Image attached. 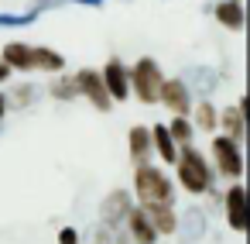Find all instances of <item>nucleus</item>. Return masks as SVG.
I'll list each match as a JSON object with an SVG mask.
<instances>
[{
	"label": "nucleus",
	"instance_id": "obj_1",
	"mask_svg": "<svg viewBox=\"0 0 250 244\" xmlns=\"http://www.w3.org/2000/svg\"><path fill=\"white\" fill-rule=\"evenodd\" d=\"M134 186H137V196L144 199V206H151V203H168L171 206V182H168L165 172H158L151 165H137Z\"/></svg>",
	"mask_w": 250,
	"mask_h": 244
},
{
	"label": "nucleus",
	"instance_id": "obj_2",
	"mask_svg": "<svg viewBox=\"0 0 250 244\" xmlns=\"http://www.w3.org/2000/svg\"><path fill=\"white\" fill-rule=\"evenodd\" d=\"M175 162H178V182L188 193H206L209 189V165L202 162V155L195 148H182Z\"/></svg>",
	"mask_w": 250,
	"mask_h": 244
},
{
	"label": "nucleus",
	"instance_id": "obj_3",
	"mask_svg": "<svg viewBox=\"0 0 250 244\" xmlns=\"http://www.w3.org/2000/svg\"><path fill=\"white\" fill-rule=\"evenodd\" d=\"M127 83L134 86V93L141 97V103H154L158 100V90H161V69L154 59H141L130 73H127Z\"/></svg>",
	"mask_w": 250,
	"mask_h": 244
},
{
	"label": "nucleus",
	"instance_id": "obj_4",
	"mask_svg": "<svg viewBox=\"0 0 250 244\" xmlns=\"http://www.w3.org/2000/svg\"><path fill=\"white\" fill-rule=\"evenodd\" d=\"M182 83H185L188 97L195 93V97L206 100L209 93H216V86H219V73H216L212 66H192V69L182 73Z\"/></svg>",
	"mask_w": 250,
	"mask_h": 244
},
{
	"label": "nucleus",
	"instance_id": "obj_5",
	"mask_svg": "<svg viewBox=\"0 0 250 244\" xmlns=\"http://www.w3.org/2000/svg\"><path fill=\"white\" fill-rule=\"evenodd\" d=\"M212 155H216V165H219L223 175H229V179H240V175H243V155H240L236 141L216 138V141H212Z\"/></svg>",
	"mask_w": 250,
	"mask_h": 244
},
{
	"label": "nucleus",
	"instance_id": "obj_6",
	"mask_svg": "<svg viewBox=\"0 0 250 244\" xmlns=\"http://www.w3.org/2000/svg\"><path fill=\"white\" fill-rule=\"evenodd\" d=\"M76 86H79V93H86L89 100H93V107L96 110H110V93H106V86H103V79H100V73H93V69H79V76H76Z\"/></svg>",
	"mask_w": 250,
	"mask_h": 244
},
{
	"label": "nucleus",
	"instance_id": "obj_7",
	"mask_svg": "<svg viewBox=\"0 0 250 244\" xmlns=\"http://www.w3.org/2000/svg\"><path fill=\"white\" fill-rule=\"evenodd\" d=\"M134 206H130V196L124 193V189H117V193H110L103 203H100V217H103V227L110 230V227H120L124 220H127V213H130Z\"/></svg>",
	"mask_w": 250,
	"mask_h": 244
},
{
	"label": "nucleus",
	"instance_id": "obj_8",
	"mask_svg": "<svg viewBox=\"0 0 250 244\" xmlns=\"http://www.w3.org/2000/svg\"><path fill=\"white\" fill-rule=\"evenodd\" d=\"M100 79H103V86H106L110 100H124V97L130 93V83H127V69H124V62H120V59H110Z\"/></svg>",
	"mask_w": 250,
	"mask_h": 244
},
{
	"label": "nucleus",
	"instance_id": "obj_9",
	"mask_svg": "<svg viewBox=\"0 0 250 244\" xmlns=\"http://www.w3.org/2000/svg\"><path fill=\"white\" fill-rule=\"evenodd\" d=\"M158 100H165V107H171L175 114H188L192 110V100H188V90H185L182 79H161Z\"/></svg>",
	"mask_w": 250,
	"mask_h": 244
},
{
	"label": "nucleus",
	"instance_id": "obj_10",
	"mask_svg": "<svg viewBox=\"0 0 250 244\" xmlns=\"http://www.w3.org/2000/svg\"><path fill=\"white\" fill-rule=\"evenodd\" d=\"M226 220L233 230H240V234L247 230V189L243 186H233L226 193Z\"/></svg>",
	"mask_w": 250,
	"mask_h": 244
},
{
	"label": "nucleus",
	"instance_id": "obj_11",
	"mask_svg": "<svg viewBox=\"0 0 250 244\" xmlns=\"http://www.w3.org/2000/svg\"><path fill=\"white\" fill-rule=\"evenodd\" d=\"M175 227H178V234H182V244H195V241L206 234V213L192 206V210L182 213V220H175Z\"/></svg>",
	"mask_w": 250,
	"mask_h": 244
},
{
	"label": "nucleus",
	"instance_id": "obj_12",
	"mask_svg": "<svg viewBox=\"0 0 250 244\" xmlns=\"http://www.w3.org/2000/svg\"><path fill=\"white\" fill-rule=\"evenodd\" d=\"M212 14H216V21H219L223 28L240 31V28H243V0H223V4L212 7Z\"/></svg>",
	"mask_w": 250,
	"mask_h": 244
},
{
	"label": "nucleus",
	"instance_id": "obj_13",
	"mask_svg": "<svg viewBox=\"0 0 250 244\" xmlns=\"http://www.w3.org/2000/svg\"><path fill=\"white\" fill-rule=\"evenodd\" d=\"M144 217H147V223L154 227V234H171V230H175V213H171L168 203H151V206H144Z\"/></svg>",
	"mask_w": 250,
	"mask_h": 244
},
{
	"label": "nucleus",
	"instance_id": "obj_14",
	"mask_svg": "<svg viewBox=\"0 0 250 244\" xmlns=\"http://www.w3.org/2000/svg\"><path fill=\"white\" fill-rule=\"evenodd\" d=\"M124 223L130 227V237H134V244H154V237H158V234H154V227L147 223L144 210H130Z\"/></svg>",
	"mask_w": 250,
	"mask_h": 244
},
{
	"label": "nucleus",
	"instance_id": "obj_15",
	"mask_svg": "<svg viewBox=\"0 0 250 244\" xmlns=\"http://www.w3.org/2000/svg\"><path fill=\"white\" fill-rule=\"evenodd\" d=\"M65 66V59L52 49H31V69H42V73H59Z\"/></svg>",
	"mask_w": 250,
	"mask_h": 244
},
{
	"label": "nucleus",
	"instance_id": "obj_16",
	"mask_svg": "<svg viewBox=\"0 0 250 244\" xmlns=\"http://www.w3.org/2000/svg\"><path fill=\"white\" fill-rule=\"evenodd\" d=\"M223 131H226L229 141H240V138H243V131H247V117L240 114V107H226V110H223Z\"/></svg>",
	"mask_w": 250,
	"mask_h": 244
},
{
	"label": "nucleus",
	"instance_id": "obj_17",
	"mask_svg": "<svg viewBox=\"0 0 250 244\" xmlns=\"http://www.w3.org/2000/svg\"><path fill=\"white\" fill-rule=\"evenodd\" d=\"M0 59H4L11 69H31V49H28V45H21V42H11V45L4 49V55H0Z\"/></svg>",
	"mask_w": 250,
	"mask_h": 244
},
{
	"label": "nucleus",
	"instance_id": "obj_18",
	"mask_svg": "<svg viewBox=\"0 0 250 244\" xmlns=\"http://www.w3.org/2000/svg\"><path fill=\"white\" fill-rule=\"evenodd\" d=\"M147 151H151V131L130 127V158L144 165V162H147Z\"/></svg>",
	"mask_w": 250,
	"mask_h": 244
},
{
	"label": "nucleus",
	"instance_id": "obj_19",
	"mask_svg": "<svg viewBox=\"0 0 250 244\" xmlns=\"http://www.w3.org/2000/svg\"><path fill=\"white\" fill-rule=\"evenodd\" d=\"M151 141L158 145V151H161L165 162H175V158H178V148H175V141H171V134H168L165 124H154V127H151Z\"/></svg>",
	"mask_w": 250,
	"mask_h": 244
},
{
	"label": "nucleus",
	"instance_id": "obj_20",
	"mask_svg": "<svg viewBox=\"0 0 250 244\" xmlns=\"http://www.w3.org/2000/svg\"><path fill=\"white\" fill-rule=\"evenodd\" d=\"M52 97H59V100H72V97H79L76 79H55V83H52Z\"/></svg>",
	"mask_w": 250,
	"mask_h": 244
},
{
	"label": "nucleus",
	"instance_id": "obj_21",
	"mask_svg": "<svg viewBox=\"0 0 250 244\" xmlns=\"http://www.w3.org/2000/svg\"><path fill=\"white\" fill-rule=\"evenodd\" d=\"M38 14H0V28H24V24H35Z\"/></svg>",
	"mask_w": 250,
	"mask_h": 244
},
{
	"label": "nucleus",
	"instance_id": "obj_22",
	"mask_svg": "<svg viewBox=\"0 0 250 244\" xmlns=\"http://www.w3.org/2000/svg\"><path fill=\"white\" fill-rule=\"evenodd\" d=\"M168 134H171V141H188V138H192V124H188L185 117H178V121H171Z\"/></svg>",
	"mask_w": 250,
	"mask_h": 244
},
{
	"label": "nucleus",
	"instance_id": "obj_23",
	"mask_svg": "<svg viewBox=\"0 0 250 244\" xmlns=\"http://www.w3.org/2000/svg\"><path fill=\"white\" fill-rule=\"evenodd\" d=\"M199 127H202V131H212V127H216V110H212L209 103H199Z\"/></svg>",
	"mask_w": 250,
	"mask_h": 244
},
{
	"label": "nucleus",
	"instance_id": "obj_24",
	"mask_svg": "<svg viewBox=\"0 0 250 244\" xmlns=\"http://www.w3.org/2000/svg\"><path fill=\"white\" fill-rule=\"evenodd\" d=\"M65 0H31V14H42V11H55L62 7Z\"/></svg>",
	"mask_w": 250,
	"mask_h": 244
},
{
	"label": "nucleus",
	"instance_id": "obj_25",
	"mask_svg": "<svg viewBox=\"0 0 250 244\" xmlns=\"http://www.w3.org/2000/svg\"><path fill=\"white\" fill-rule=\"evenodd\" d=\"M14 100H18L21 107H28V103L35 100V90H31V86H18V93H14Z\"/></svg>",
	"mask_w": 250,
	"mask_h": 244
},
{
	"label": "nucleus",
	"instance_id": "obj_26",
	"mask_svg": "<svg viewBox=\"0 0 250 244\" xmlns=\"http://www.w3.org/2000/svg\"><path fill=\"white\" fill-rule=\"evenodd\" d=\"M76 241H79V234H76L72 227H65V230L59 234V244H76Z\"/></svg>",
	"mask_w": 250,
	"mask_h": 244
},
{
	"label": "nucleus",
	"instance_id": "obj_27",
	"mask_svg": "<svg viewBox=\"0 0 250 244\" xmlns=\"http://www.w3.org/2000/svg\"><path fill=\"white\" fill-rule=\"evenodd\" d=\"M7 76H11V66H7V62H4V59H0V83H4V79H7Z\"/></svg>",
	"mask_w": 250,
	"mask_h": 244
},
{
	"label": "nucleus",
	"instance_id": "obj_28",
	"mask_svg": "<svg viewBox=\"0 0 250 244\" xmlns=\"http://www.w3.org/2000/svg\"><path fill=\"white\" fill-rule=\"evenodd\" d=\"M76 4H86V7H100V4H106V0H76Z\"/></svg>",
	"mask_w": 250,
	"mask_h": 244
},
{
	"label": "nucleus",
	"instance_id": "obj_29",
	"mask_svg": "<svg viewBox=\"0 0 250 244\" xmlns=\"http://www.w3.org/2000/svg\"><path fill=\"white\" fill-rule=\"evenodd\" d=\"M4 114H7V97L0 93V121H4Z\"/></svg>",
	"mask_w": 250,
	"mask_h": 244
},
{
	"label": "nucleus",
	"instance_id": "obj_30",
	"mask_svg": "<svg viewBox=\"0 0 250 244\" xmlns=\"http://www.w3.org/2000/svg\"><path fill=\"white\" fill-rule=\"evenodd\" d=\"M117 244H134V241H127V237H117Z\"/></svg>",
	"mask_w": 250,
	"mask_h": 244
}]
</instances>
